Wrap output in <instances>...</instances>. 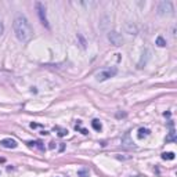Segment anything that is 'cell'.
<instances>
[{
  "instance_id": "obj_12",
  "label": "cell",
  "mask_w": 177,
  "mask_h": 177,
  "mask_svg": "<svg viewBox=\"0 0 177 177\" xmlns=\"http://www.w3.org/2000/svg\"><path fill=\"white\" fill-rule=\"evenodd\" d=\"M162 159L163 161H173L174 159V154L173 152H163L162 154Z\"/></svg>"
},
{
  "instance_id": "obj_15",
  "label": "cell",
  "mask_w": 177,
  "mask_h": 177,
  "mask_svg": "<svg viewBox=\"0 0 177 177\" xmlns=\"http://www.w3.org/2000/svg\"><path fill=\"white\" fill-rule=\"evenodd\" d=\"M89 169H80V170L78 172V176L79 177H89Z\"/></svg>"
},
{
  "instance_id": "obj_16",
  "label": "cell",
  "mask_w": 177,
  "mask_h": 177,
  "mask_svg": "<svg viewBox=\"0 0 177 177\" xmlns=\"http://www.w3.org/2000/svg\"><path fill=\"white\" fill-rule=\"evenodd\" d=\"M3 32H4V25H3V22H1V19H0V36L3 35Z\"/></svg>"
},
{
  "instance_id": "obj_19",
  "label": "cell",
  "mask_w": 177,
  "mask_h": 177,
  "mask_svg": "<svg viewBox=\"0 0 177 177\" xmlns=\"http://www.w3.org/2000/svg\"><path fill=\"white\" fill-rule=\"evenodd\" d=\"M42 134H43V136H47V134H49V132H46V130H43V132H42Z\"/></svg>"
},
{
  "instance_id": "obj_3",
  "label": "cell",
  "mask_w": 177,
  "mask_h": 177,
  "mask_svg": "<svg viewBox=\"0 0 177 177\" xmlns=\"http://www.w3.org/2000/svg\"><path fill=\"white\" fill-rule=\"evenodd\" d=\"M36 11H38V15H39V19H40V22L43 24L47 29L50 28V25H49V21H47V17H46V8H44V6L40 3V1H38L36 4Z\"/></svg>"
},
{
  "instance_id": "obj_14",
  "label": "cell",
  "mask_w": 177,
  "mask_h": 177,
  "mask_svg": "<svg viewBox=\"0 0 177 177\" xmlns=\"http://www.w3.org/2000/svg\"><path fill=\"white\" fill-rule=\"evenodd\" d=\"M156 44H158L159 47H165V46H166V40H165L162 36H158V38H156Z\"/></svg>"
},
{
  "instance_id": "obj_8",
  "label": "cell",
  "mask_w": 177,
  "mask_h": 177,
  "mask_svg": "<svg viewBox=\"0 0 177 177\" xmlns=\"http://www.w3.org/2000/svg\"><path fill=\"white\" fill-rule=\"evenodd\" d=\"M150 134H151V130H150V129H145V127H140L137 137H139V139H144V137H148Z\"/></svg>"
},
{
  "instance_id": "obj_4",
  "label": "cell",
  "mask_w": 177,
  "mask_h": 177,
  "mask_svg": "<svg viewBox=\"0 0 177 177\" xmlns=\"http://www.w3.org/2000/svg\"><path fill=\"white\" fill-rule=\"evenodd\" d=\"M173 11V4L170 1H161L158 4V14L163 15V14H172Z\"/></svg>"
},
{
  "instance_id": "obj_11",
  "label": "cell",
  "mask_w": 177,
  "mask_h": 177,
  "mask_svg": "<svg viewBox=\"0 0 177 177\" xmlns=\"http://www.w3.org/2000/svg\"><path fill=\"white\" fill-rule=\"evenodd\" d=\"M54 132H57V134L60 137H64V136L68 134V130H67V129H62V127H58V126L54 127Z\"/></svg>"
},
{
  "instance_id": "obj_6",
  "label": "cell",
  "mask_w": 177,
  "mask_h": 177,
  "mask_svg": "<svg viewBox=\"0 0 177 177\" xmlns=\"http://www.w3.org/2000/svg\"><path fill=\"white\" fill-rule=\"evenodd\" d=\"M0 145L4 147V148H15L18 144H17V141L14 139H3L0 141Z\"/></svg>"
},
{
  "instance_id": "obj_5",
  "label": "cell",
  "mask_w": 177,
  "mask_h": 177,
  "mask_svg": "<svg viewBox=\"0 0 177 177\" xmlns=\"http://www.w3.org/2000/svg\"><path fill=\"white\" fill-rule=\"evenodd\" d=\"M108 39H109V42L114 44V46H122L123 44V38H122V35L118 33V32H109L108 33Z\"/></svg>"
},
{
  "instance_id": "obj_20",
  "label": "cell",
  "mask_w": 177,
  "mask_h": 177,
  "mask_svg": "<svg viewBox=\"0 0 177 177\" xmlns=\"http://www.w3.org/2000/svg\"><path fill=\"white\" fill-rule=\"evenodd\" d=\"M0 162H4V158H0Z\"/></svg>"
},
{
  "instance_id": "obj_17",
  "label": "cell",
  "mask_w": 177,
  "mask_h": 177,
  "mask_svg": "<svg viewBox=\"0 0 177 177\" xmlns=\"http://www.w3.org/2000/svg\"><path fill=\"white\" fill-rule=\"evenodd\" d=\"M31 127L32 129H35V127H39V125L38 123H31Z\"/></svg>"
},
{
  "instance_id": "obj_10",
  "label": "cell",
  "mask_w": 177,
  "mask_h": 177,
  "mask_svg": "<svg viewBox=\"0 0 177 177\" xmlns=\"http://www.w3.org/2000/svg\"><path fill=\"white\" fill-rule=\"evenodd\" d=\"M91 126H93V129H94V130H97V132H100V130L102 129L101 122H100L98 119H93V120H91Z\"/></svg>"
},
{
  "instance_id": "obj_1",
  "label": "cell",
  "mask_w": 177,
  "mask_h": 177,
  "mask_svg": "<svg viewBox=\"0 0 177 177\" xmlns=\"http://www.w3.org/2000/svg\"><path fill=\"white\" fill-rule=\"evenodd\" d=\"M13 29L19 42L26 43L33 36V28L31 26L29 21L24 15H17L15 17V19H14V22H13Z\"/></svg>"
},
{
  "instance_id": "obj_18",
  "label": "cell",
  "mask_w": 177,
  "mask_h": 177,
  "mask_svg": "<svg viewBox=\"0 0 177 177\" xmlns=\"http://www.w3.org/2000/svg\"><path fill=\"white\" fill-rule=\"evenodd\" d=\"M54 147H56L54 145V143H50V150H54Z\"/></svg>"
},
{
  "instance_id": "obj_7",
  "label": "cell",
  "mask_w": 177,
  "mask_h": 177,
  "mask_svg": "<svg viewBox=\"0 0 177 177\" xmlns=\"http://www.w3.org/2000/svg\"><path fill=\"white\" fill-rule=\"evenodd\" d=\"M29 148H35V150H39V151H44L46 148H44V144L42 141H28L26 143Z\"/></svg>"
},
{
  "instance_id": "obj_2",
  "label": "cell",
  "mask_w": 177,
  "mask_h": 177,
  "mask_svg": "<svg viewBox=\"0 0 177 177\" xmlns=\"http://www.w3.org/2000/svg\"><path fill=\"white\" fill-rule=\"evenodd\" d=\"M116 73H118V69L115 67H112V68H105V69L100 71L97 73V80L98 82H104V80H107L109 78H114Z\"/></svg>"
},
{
  "instance_id": "obj_13",
  "label": "cell",
  "mask_w": 177,
  "mask_h": 177,
  "mask_svg": "<svg viewBox=\"0 0 177 177\" xmlns=\"http://www.w3.org/2000/svg\"><path fill=\"white\" fill-rule=\"evenodd\" d=\"M80 123H82V122H80V120H78V125L75 126V130H79V132L82 133V134H84V136H87L89 132L86 130V129H83V127L80 126Z\"/></svg>"
},
{
  "instance_id": "obj_9",
  "label": "cell",
  "mask_w": 177,
  "mask_h": 177,
  "mask_svg": "<svg viewBox=\"0 0 177 177\" xmlns=\"http://www.w3.org/2000/svg\"><path fill=\"white\" fill-rule=\"evenodd\" d=\"M169 141H176V136H174V130H173V123L172 122H170V133L166 137V143H169Z\"/></svg>"
}]
</instances>
